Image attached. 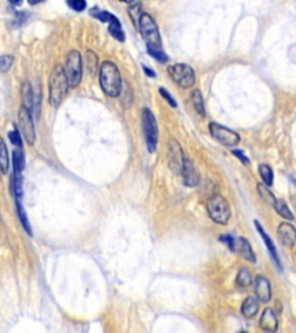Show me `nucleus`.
<instances>
[{
	"label": "nucleus",
	"instance_id": "nucleus-12",
	"mask_svg": "<svg viewBox=\"0 0 296 333\" xmlns=\"http://www.w3.org/2000/svg\"><path fill=\"white\" fill-rule=\"evenodd\" d=\"M278 235L283 245L293 248L296 243V228L288 222H282L278 227Z\"/></svg>",
	"mask_w": 296,
	"mask_h": 333
},
{
	"label": "nucleus",
	"instance_id": "nucleus-39",
	"mask_svg": "<svg viewBox=\"0 0 296 333\" xmlns=\"http://www.w3.org/2000/svg\"><path fill=\"white\" fill-rule=\"evenodd\" d=\"M143 69H144L145 73H146L147 77H149V78H155V72H154L153 69L148 68L147 66H143Z\"/></svg>",
	"mask_w": 296,
	"mask_h": 333
},
{
	"label": "nucleus",
	"instance_id": "nucleus-22",
	"mask_svg": "<svg viewBox=\"0 0 296 333\" xmlns=\"http://www.w3.org/2000/svg\"><path fill=\"white\" fill-rule=\"evenodd\" d=\"M236 283H237L238 287H241V288H246V287H249L250 284L252 283L251 272H250L247 267L241 268L240 272H238V274H237Z\"/></svg>",
	"mask_w": 296,
	"mask_h": 333
},
{
	"label": "nucleus",
	"instance_id": "nucleus-17",
	"mask_svg": "<svg viewBox=\"0 0 296 333\" xmlns=\"http://www.w3.org/2000/svg\"><path fill=\"white\" fill-rule=\"evenodd\" d=\"M255 225H256L257 231H258V233H259V234H261V236H262V238H263V240H264V243L266 244V247H267L268 251H270L272 258L274 259V262L277 263V265L279 266V268H280V269H281V264H280L279 256H278L277 250H276V247H274V244H273V242H272L271 237L266 234V233H265L264 229H263V227H262L261 225H259L258 221H255Z\"/></svg>",
	"mask_w": 296,
	"mask_h": 333
},
{
	"label": "nucleus",
	"instance_id": "nucleus-16",
	"mask_svg": "<svg viewBox=\"0 0 296 333\" xmlns=\"http://www.w3.org/2000/svg\"><path fill=\"white\" fill-rule=\"evenodd\" d=\"M236 250L238 251V253H240V256L243 257V258L247 260V262H251V263L256 262V257L251 249V245L249 244V242H247L246 238L241 237L236 241V248H235V251Z\"/></svg>",
	"mask_w": 296,
	"mask_h": 333
},
{
	"label": "nucleus",
	"instance_id": "nucleus-26",
	"mask_svg": "<svg viewBox=\"0 0 296 333\" xmlns=\"http://www.w3.org/2000/svg\"><path fill=\"white\" fill-rule=\"evenodd\" d=\"M191 100H192V104H193V107H195L196 111H197L199 115H201V116H205L204 99H202L201 93L199 92V90H195V92H192Z\"/></svg>",
	"mask_w": 296,
	"mask_h": 333
},
{
	"label": "nucleus",
	"instance_id": "nucleus-30",
	"mask_svg": "<svg viewBox=\"0 0 296 333\" xmlns=\"http://www.w3.org/2000/svg\"><path fill=\"white\" fill-rule=\"evenodd\" d=\"M259 172H261V176L263 181L265 182V184L271 186L273 184V171H272L270 166L266 165H262L259 166Z\"/></svg>",
	"mask_w": 296,
	"mask_h": 333
},
{
	"label": "nucleus",
	"instance_id": "nucleus-5",
	"mask_svg": "<svg viewBox=\"0 0 296 333\" xmlns=\"http://www.w3.org/2000/svg\"><path fill=\"white\" fill-rule=\"evenodd\" d=\"M64 71L66 78H67L68 86L71 88L79 86L81 77H82V62H81V54L79 51L72 50L68 53Z\"/></svg>",
	"mask_w": 296,
	"mask_h": 333
},
{
	"label": "nucleus",
	"instance_id": "nucleus-24",
	"mask_svg": "<svg viewBox=\"0 0 296 333\" xmlns=\"http://www.w3.org/2000/svg\"><path fill=\"white\" fill-rule=\"evenodd\" d=\"M257 190H258V193L261 195L263 200H264L268 205L274 206L277 199H276V197L273 196V193H272L270 190H268L267 186H265L264 184H262V183H258L257 184Z\"/></svg>",
	"mask_w": 296,
	"mask_h": 333
},
{
	"label": "nucleus",
	"instance_id": "nucleus-13",
	"mask_svg": "<svg viewBox=\"0 0 296 333\" xmlns=\"http://www.w3.org/2000/svg\"><path fill=\"white\" fill-rule=\"evenodd\" d=\"M255 292L258 299L264 303L271 300V286L266 278L258 275L255 280Z\"/></svg>",
	"mask_w": 296,
	"mask_h": 333
},
{
	"label": "nucleus",
	"instance_id": "nucleus-4",
	"mask_svg": "<svg viewBox=\"0 0 296 333\" xmlns=\"http://www.w3.org/2000/svg\"><path fill=\"white\" fill-rule=\"evenodd\" d=\"M207 211L211 219L219 225H226L230 217V207L222 196L215 195L207 202Z\"/></svg>",
	"mask_w": 296,
	"mask_h": 333
},
{
	"label": "nucleus",
	"instance_id": "nucleus-28",
	"mask_svg": "<svg viewBox=\"0 0 296 333\" xmlns=\"http://www.w3.org/2000/svg\"><path fill=\"white\" fill-rule=\"evenodd\" d=\"M274 208L278 213L280 214L282 217H285L287 220H293L294 216H293L291 210L288 208V206L286 205V202L283 200H276V204H274Z\"/></svg>",
	"mask_w": 296,
	"mask_h": 333
},
{
	"label": "nucleus",
	"instance_id": "nucleus-1",
	"mask_svg": "<svg viewBox=\"0 0 296 333\" xmlns=\"http://www.w3.org/2000/svg\"><path fill=\"white\" fill-rule=\"evenodd\" d=\"M99 84L110 98H117L122 93V77L113 62H104L99 68Z\"/></svg>",
	"mask_w": 296,
	"mask_h": 333
},
{
	"label": "nucleus",
	"instance_id": "nucleus-37",
	"mask_svg": "<svg viewBox=\"0 0 296 333\" xmlns=\"http://www.w3.org/2000/svg\"><path fill=\"white\" fill-rule=\"evenodd\" d=\"M159 92H160V94H161L162 98L164 99L165 101H167V102L169 103V104L171 105V107H174V108H176V107H177V103L175 102V100L173 99V96H171L170 94L168 93V90H167V89L160 88V89H159Z\"/></svg>",
	"mask_w": 296,
	"mask_h": 333
},
{
	"label": "nucleus",
	"instance_id": "nucleus-3",
	"mask_svg": "<svg viewBox=\"0 0 296 333\" xmlns=\"http://www.w3.org/2000/svg\"><path fill=\"white\" fill-rule=\"evenodd\" d=\"M139 30H140L141 35L146 41L147 47L162 49V41L158 25H156V22L149 14H141L140 21H139Z\"/></svg>",
	"mask_w": 296,
	"mask_h": 333
},
{
	"label": "nucleus",
	"instance_id": "nucleus-7",
	"mask_svg": "<svg viewBox=\"0 0 296 333\" xmlns=\"http://www.w3.org/2000/svg\"><path fill=\"white\" fill-rule=\"evenodd\" d=\"M170 78L182 88H190L196 83V74L193 68L186 64H174L168 67Z\"/></svg>",
	"mask_w": 296,
	"mask_h": 333
},
{
	"label": "nucleus",
	"instance_id": "nucleus-14",
	"mask_svg": "<svg viewBox=\"0 0 296 333\" xmlns=\"http://www.w3.org/2000/svg\"><path fill=\"white\" fill-rule=\"evenodd\" d=\"M259 326L265 331L270 332H276L278 329V318L277 315L274 314V311L272 309L267 308L265 309L264 313H263L261 320H259Z\"/></svg>",
	"mask_w": 296,
	"mask_h": 333
},
{
	"label": "nucleus",
	"instance_id": "nucleus-23",
	"mask_svg": "<svg viewBox=\"0 0 296 333\" xmlns=\"http://www.w3.org/2000/svg\"><path fill=\"white\" fill-rule=\"evenodd\" d=\"M8 166H10V160H8V153L6 150V145L2 138L0 137V170L2 174H7Z\"/></svg>",
	"mask_w": 296,
	"mask_h": 333
},
{
	"label": "nucleus",
	"instance_id": "nucleus-25",
	"mask_svg": "<svg viewBox=\"0 0 296 333\" xmlns=\"http://www.w3.org/2000/svg\"><path fill=\"white\" fill-rule=\"evenodd\" d=\"M143 14V6L141 2H134L129 7V15L131 17L132 22L134 23V26L139 29V21H140V17Z\"/></svg>",
	"mask_w": 296,
	"mask_h": 333
},
{
	"label": "nucleus",
	"instance_id": "nucleus-9",
	"mask_svg": "<svg viewBox=\"0 0 296 333\" xmlns=\"http://www.w3.org/2000/svg\"><path fill=\"white\" fill-rule=\"evenodd\" d=\"M19 124H20L21 132H22V134L26 139L27 144H28L29 146L34 145L35 138H36L34 122H33L32 113H30V111L25 107V105H22V107L20 108Z\"/></svg>",
	"mask_w": 296,
	"mask_h": 333
},
{
	"label": "nucleus",
	"instance_id": "nucleus-2",
	"mask_svg": "<svg viewBox=\"0 0 296 333\" xmlns=\"http://www.w3.org/2000/svg\"><path fill=\"white\" fill-rule=\"evenodd\" d=\"M64 67L57 65L51 72L49 81V102L53 108H58L64 100L68 88Z\"/></svg>",
	"mask_w": 296,
	"mask_h": 333
},
{
	"label": "nucleus",
	"instance_id": "nucleus-11",
	"mask_svg": "<svg viewBox=\"0 0 296 333\" xmlns=\"http://www.w3.org/2000/svg\"><path fill=\"white\" fill-rule=\"evenodd\" d=\"M184 180V184L186 186H197L199 184V181H200V177H199V174L196 169L195 165H193L192 161H190L189 159L184 160V166H183V170L182 174Z\"/></svg>",
	"mask_w": 296,
	"mask_h": 333
},
{
	"label": "nucleus",
	"instance_id": "nucleus-15",
	"mask_svg": "<svg viewBox=\"0 0 296 333\" xmlns=\"http://www.w3.org/2000/svg\"><path fill=\"white\" fill-rule=\"evenodd\" d=\"M259 301H261V300L258 299L257 295L247 296V298L244 300L242 304V314L244 316L247 317V318L255 316L259 310Z\"/></svg>",
	"mask_w": 296,
	"mask_h": 333
},
{
	"label": "nucleus",
	"instance_id": "nucleus-42",
	"mask_svg": "<svg viewBox=\"0 0 296 333\" xmlns=\"http://www.w3.org/2000/svg\"><path fill=\"white\" fill-rule=\"evenodd\" d=\"M120 1H123V2H132V1H134V0H120Z\"/></svg>",
	"mask_w": 296,
	"mask_h": 333
},
{
	"label": "nucleus",
	"instance_id": "nucleus-35",
	"mask_svg": "<svg viewBox=\"0 0 296 333\" xmlns=\"http://www.w3.org/2000/svg\"><path fill=\"white\" fill-rule=\"evenodd\" d=\"M8 138H10L11 142L14 145V146H16L17 148L22 147V139H21L19 131H17L15 128L13 131H11L10 133H8Z\"/></svg>",
	"mask_w": 296,
	"mask_h": 333
},
{
	"label": "nucleus",
	"instance_id": "nucleus-40",
	"mask_svg": "<svg viewBox=\"0 0 296 333\" xmlns=\"http://www.w3.org/2000/svg\"><path fill=\"white\" fill-rule=\"evenodd\" d=\"M8 1L11 2L12 5H14V6H19L22 4V0H8Z\"/></svg>",
	"mask_w": 296,
	"mask_h": 333
},
{
	"label": "nucleus",
	"instance_id": "nucleus-34",
	"mask_svg": "<svg viewBox=\"0 0 296 333\" xmlns=\"http://www.w3.org/2000/svg\"><path fill=\"white\" fill-rule=\"evenodd\" d=\"M68 7L75 12H82L86 10L87 2L86 0H66Z\"/></svg>",
	"mask_w": 296,
	"mask_h": 333
},
{
	"label": "nucleus",
	"instance_id": "nucleus-19",
	"mask_svg": "<svg viewBox=\"0 0 296 333\" xmlns=\"http://www.w3.org/2000/svg\"><path fill=\"white\" fill-rule=\"evenodd\" d=\"M22 99L23 105L32 113L34 110V96H33V88L29 83H25L22 86Z\"/></svg>",
	"mask_w": 296,
	"mask_h": 333
},
{
	"label": "nucleus",
	"instance_id": "nucleus-38",
	"mask_svg": "<svg viewBox=\"0 0 296 333\" xmlns=\"http://www.w3.org/2000/svg\"><path fill=\"white\" fill-rule=\"evenodd\" d=\"M232 154H234V155H236L237 159L241 160V161H242L244 165H247V163H249V160H247V157L244 155V154L241 152V150H232Z\"/></svg>",
	"mask_w": 296,
	"mask_h": 333
},
{
	"label": "nucleus",
	"instance_id": "nucleus-21",
	"mask_svg": "<svg viewBox=\"0 0 296 333\" xmlns=\"http://www.w3.org/2000/svg\"><path fill=\"white\" fill-rule=\"evenodd\" d=\"M15 202H16V211H17V216H19L20 217L21 225H22L23 229L27 232V234L32 235V228H30V223L28 221V217H27L25 208H23L22 204H21V199L15 198Z\"/></svg>",
	"mask_w": 296,
	"mask_h": 333
},
{
	"label": "nucleus",
	"instance_id": "nucleus-31",
	"mask_svg": "<svg viewBox=\"0 0 296 333\" xmlns=\"http://www.w3.org/2000/svg\"><path fill=\"white\" fill-rule=\"evenodd\" d=\"M87 66H88V69L90 71V73L92 74H95L96 71H98V63H99V59H98V56L93 52V51H87Z\"/></svg>",
	"mask_w": 296,
	"mask_h": 333
},
{
	"label": "nucleus",
	"instance_id": "nucleus-8",
	"mask_svg": "<svg viewBox=\"0 0 296 333\" xmlns=\"http://www.w3.org/2000/svg\"><path fill=\"white\" fill-rule=\"evenodd\" d=\"M210 132L213 139L219 142V144L223 145V146L232 147L236 146L240 142V135L236 132L231 131L225 126L219 125L216 123H211L210 124Z\"/></svg>",
	"mask_w": 296,
	"mask_h": 333
},
{
	"label": "nucleus",
	"instance_id": "nucleus-10",
	"mask_svg": "<svg viewBox=\"0 0 296 333\" xmlns=\"http://www.w3.org/2000/svg\"><path fill=\"white\" fill-rule=\"evenodd\" d=\"M168 160H169V166H170L171 170L177 175L182 174L185 156H184L180 144H178L175 139H170V141H169Z\"/></svg>",
	"mask_w": 296,
	"mask_h": 333
},
{
	"label": "nucleus",
	"instance_id": "nucleus-36",
	"mask_svg": "<svg viewBox=\"0 0 296 333\" xmlns=\"http://www.w3.org/2000/svg\"><path fill=\"white\" fill-rule=\"evenodd\" d=\"M220 241H221L222 243L227 244V247L231 251H235V248H236V241H234V238H232L230 235H221L220 236Z\"/></svg>",
	"mask_w": 296,
	"mask_h": 333
},
{
	"label": "nucleus",
	"instance_id": "nucleus-41",
	"mask_svg": "<svg viewBox=\"0 0 296 333\" xmlns=\"http://www.w3.org/2000/svg\"><path fill=\"white\" fill-rule=\"evenodd\" d=\"M45 1V0H28V2L30 5H37V4H41V2Z\"/></svg>",
	"mask_w": 296,
	"mask_h": 333
},
{
	"label": "nucleus",
	"instance_id": "nucleus-27",
	"mask_svg": "<svg viewBox=\"0 0 296 333\" xmlns=\"http://www.w3.org/2000/svg\"><path fill=\"white\" fill-rule=\"evenodd\" d=\"M89 13L93 17H95V19L102 21V22H108V23L110 22V21H113L115 17H116L114 14L109 13V12H105V11H101L96 7L92 8Z\"/></svg>",
	"mask_w": 296,
	"mask_h": 333
},
{
	"label": "nucleus",
	"instance_id": "nucleus-32",
	"mask_svg": "<svg viewBox=\"0 0 296 333\" xmlns=\"http://www.w3.org/2000/svg\"><path fill=\"white\" fill-rule=\"evenodd\" d=\"M147 51L153 58H155L160 63H167L168 62V56L163 52L162 49H158V48H152L147 47Z\"/></svg>",
	"mask_w": 296,
	"mask_h": 333
},
{
	"label": "nucleus",
	"instance_id": "nucleus-29",
	"mask_svg": "<svg viewBox=\"0 0 296 333\" xmlns=\"http://www.w3.org/2000/svg\"><path fill=\"white\" fill-rule=\"evenodd\" d=\"M13 169L20 171H23V169H25V155L20 148L13 152Z\"/></svg>",
	"mask_w": 296,
	"mask_h": 333
},
{
	"label": "nucleus",
	"instance_id": "nucleus-6",
	"mask_svg": "<svg viewBox=\"0 0 296 333\" xmlns=\"http://www.w3.org/2000/svg\"><path fill=\"white\" fill-rule=\"evenodd\" d=\"M143 126L148 152L154 153L156 150V145H158L159 129L155 117L148 108H145L143 110Z\"/></svg>",
	"mask_w": 296,
	"mask_h": 333
},
{
	"label": "nucleus",
	"instance_id": "nucleus-33",
	"mask_svg": "<svg viewBox=\"0 0 296 333\" xmlns=\"http://www.w3.org/2000/svg\"><path fill=\"white\" fill-rule=\"evenodd\" d=\"M14 58L11 54H4V56L0 57V72H7L8 69L12 67L13 65Z\"/></svg>",
	"mask_w": 296,
	"mask_h": 333
},
{
	"label": "nucleus",
	"instance_id": "nucleus-18",
	"mask_svg": "<svg viewBox=\"0 0 296 333\" xmlns=\"http://www.w3.org/2000/svg\"><path fill=\"white\" fill-rule=\"evenodd\" d=\"M109 33H110V35L113 36L114 38H116L117 41H119V42L125 41V34H124V32L122 29V25H120L119 20L117 19V17H115L113 21L109 22Z\"/></svg>",
	"mask_w": 296,
	"mask_h": 333
},
{
	"label": "nucleus",
	"instance_id": "nucleus-20",
	"mask_svg": "<svg viewBox=\"0 0 296 333\" xmlns=\"http://www.w3.org/2000/svg\"><path fill=\"white\" fill-rule=\"evenodd\" d=\"M23 178H22V171L15 170L13 169V192L15 198L21 199L23 195Z\"/></svg>",
	"mask_w": 296,
	"mask_h": 333
}]
</instances>
